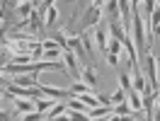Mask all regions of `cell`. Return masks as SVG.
<instances>
[{"mask_svg": "<svg viewBox=\"0 0 160 121\" xmlns=\"http://www.w3.org/2000/svg\"><path fill=\"white\" fill-rule=\"evenodd\" d=\"M146 80H148L153 92L160 87V82H158V56H155L153 51L146 53Z\"/></svg>", "mask_w": 160, "mask_h": 121, "instance_id": "cell-1", "label": "cell"}, {"mask_svg": "<svg viewBox=\"0 0 160 121\" xmlns=\"http://www.w3.org/2000/svg\"><path fill=\"white\" fill-rule=\"evenodd\" d=\"M100 20H102V7L88 5V10H85V15H82V20H80V24H78V34L80 31H88L90 27H95V24H100Z\"/></svg>", "mask_w": 160, "mask_h": 121, "instance_id": "cell-2", "label": "cell"}, {"mask_svg": "<svg viewBox=\"0 0 160 121\" xmlns=\"http://www.w3.org/2000/svg\"><path fill=\"white\" fill-rule=\"evenodd\" d=\"M92 41H95V46H97L102 53H107V46H109V34H107V27H104L102 22L92 27Z\"/></svg>", "mask_w": 160, "mask_h": 121, "instance_id": "cell-3", "label": "cell"}, {"mask_svg": "<svg viewBox=\"0 0 160 121\" xmlns=\"http://www.w3.org/2000/svg\"><path fill=\"white\" fill-rule=\"evenodd\" d=\"M80 80L85 82L92 92L97 90V85H100V75H97V70H95V65H92V63H88V65H82V68H80Z\"/></svg>", "mask_w": 160, "mask_h": 121, "instance_id": "cell-4", "label": "cell"}, {"mask_svg": "<svg viewBox=\"0 0 160 121\" xmlns=\"http://www.w3.org/2000/svg\"><path fill=\"white\" fill-rule=\"evenodd\" d=\"M41 90V94H49V97H53V99H70V97H75L73 92H70V87L68 90H63V87H51V85H37Z\"/></svg>", "mask_w": 160, "mask_h": 121, "instance_id": "cell-5", "label": "cell"}, {"mask_svg": "<svg viewBox=\"0 0 160 121\" xmlns=\"http://www.w3.org/2000/svg\"><path fill=\"white\" fill-rule=\"evenodd\" d=\"M131 107L129 102H121V104H112V116L109 119H131Z\"/></svg>", "mask_w": 160, "mask_h": 121, "instance_id": "cell-6", "label": "cell"}, {"mask_svg": "<svg viewBox=\"0 0 160 121\" xmlns=\"http://www.w3.org/2000/svg\"><path fill=\"white\" fill-rule=\"evenodd\" d=\"M10 82L22 85V87H37V85H39V80H37V73H29V75H15Z\"/></svg>", "mask_w": 160, "mask_h": 121, "instance_id": "cell-7", "label": "cell"}, {"mask_svg": "<svg viewBox=\"0 0 160 121\" xmlns=\"http://www.w3.org/2000/svg\"><path fill=\"white\" fill-rule=\"evenodd\" d=\"M34 10V5H32L29 0H17V5H15V15L20 17V20H27Z\"/></svg>", "mask_w": 160, "mask_h": 121, "instance_id": "cell-8", "label": "cell"}, {"mask_svg": "<svg viewBox=\"0 0 160 121\" xmlns=\"http://www.w3.org/2000/svg\"><path fill=\"white\" fill-rule=\"evenodd\" d=\"M58 7L56 5H49L46 7V12H44V27H56L58 24Z\"/></svg>", "mask_w": 160, "mask_h": 121, "instance_id": "cell-9", "label": "cell"}, {"mask_svg": "<svg viewBox=\"0 0 160 121\" xmlns=\"http://www.w3.org/2000/svg\"><path fill=\"white\" fill-rule=\"evenodd\" d=\"M131 82H133V90H136V92H141V94H143L146 90H150V85H148V80H146V75H143L141 70H136V73H133Z\"/></svg>", "mask_w": 160, "mask_h": 121, "instance_id": "cell-10", "label": "cell"}, {"mask_svg": "<svg viewBox=\"0 0 160 121\" xmlns=\"http://www.w3.org/2000/svg\"><path fill=\"white\" fill-rule=\"evenodd\" d=\"M63 111H66V104H63V99H58L49 109V114H44V119H58V116H63Z\"/></svg>", "mask_w": 160, "mask_h": 121, "instance_id": "cell-11", "label": "cell"}, {"mask_svg": "<svg viewBox=\"0 0 160 121\" xmlns=\"http://www.w3.org/2000/svg\"><path fill=\"white\" fill-rule=\"evenodd\" d=\"M37 111H41V114H46V111L51 109V107H53V104H56V102L58 99H53V97H51V99H39V97H37Z\"/></svg>", "mask_w": 160, "mask_h": 121, "instance_id": "cell-12", "label": "cell"}, {"mask_svg": "<svg viewBox=\"0 0 160 121\" xmlns=\"http://www.w3.org/2000/svg\"><path fill=\"white\" fill-rule=\"evenodd\" d=\"M119 87H121V90H126V92L133 90V82H131V78L126 75V73H121V70H119Z\"/></svg>", "mask_w": 160, "mask_h": 121, "instance_id": "cell-13", "label": "cell"}, {"mask_svg": "<svg viewBox=\"0 0 160 121\" xmlns=\"http://www.w3.org/2000/svg\"><path fill=\"white\" fill-rule=\"evenodd\" d=\"M109 99H112V104H121V102H126V90H121V87H119V90H114L109 94Z\"/></svg>", "mask_w": 160, "mask_h": 121, "instance_id": "cell-14", "label": "cell"}, {"mask_svg": "<svg viewBox=\"0 0 160 121\" xmlns=\"http://www.w3.org/2000/svg\"><path fill=\"white\" fill-rule=\"evenodd\" d=\"M41 46H44V49H61L56 39H53V41H51V39H44V41H41Z\"/></svg>", "mask_w": 160, "mask_h": 121, "instance_id": "cell-15", "label": "cell"}, {"mask_svg": "<svg viewBox=\"0 0 160 121\" xmlns=\"http://www.w3.org/2000/svg\"><path fill=\"white\" fill-rule=\"evenodd\" d=\"M8 63H10V51H8V53H0V73H2V68H5Z\"/></svg>", "mask_w": 160, "mask_h": 121, "instance_id": "cell-16", "label": "cell"}, {"mask_svg": "<svg viewBox=\"0 0 160 121\" xmlns=\"http://www.w3.org/2000/svg\"><path fill=\"white\" fill-rule=\"evenodd\" d=\"M97 102H100V104H112L109 94H97Z\"/></svg>", "mask_w": 160, "mask_h": 121, "instance_id": "cell-17", "label": "cell"}, {"mask_svg": "<svg viewBox=\"0 0 160 121\" xmlns=\"http://www.w3.org/2000/svg\"><path fill=\"white\" fill-rule=\"evenodd\" d=\"M88 2L95 5V7H104V2H107V0H88Z\"/></svg>", "mask_w": 160, "mask_h": 121, "instance_id": "cell-18", "label": "cell"}, {"mask_svg": "<svg viewBox=\"0 0 160 121\" xmlns=\"http://www.w3.org/2000/svg\"><path fill=\"white\" fill-rule=\"evenodd\" d=\"M29 2L34 5V7H39V2H41V0H29Z\"/></svg>", "mask_w": 160, "mask_h": 121, "instance_id": "cell-19", "label": "cell"}, {"mask_svg": "<svg viewBox=\"0 0 160 121\" xmlns=\"http://www.w3.org/2000/svg\"><path fill=\"white\" fill-rule=\"evenodd\" d=\"M155 7H158V10H160V0H155Z\"/></svg>", "mask_w": 160, "mask_h": 121, "instance_id": "cell-20", "label": "cell"}]
</instances>
